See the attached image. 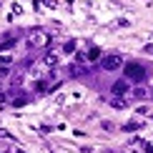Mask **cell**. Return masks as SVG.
Wrapping results in <instances>:
<instances>
[{
  "instance_id": "1",
  "label": "cell",
  "mask_w": 153,
  "mask_h": 153,
  "mask_svg": "<svg viewBox=\"0 0 153 153\" xmlns=\"http://www.w3.org/2000/svg\"><path fill=\"white\" fill-rule=\"evenodd\" d=\"M123 73H126V78H128V80H136V83H141L146 78V68L141 65V63H126Z\"/></svg>"
},
{
  "instance_id": "2",
  "label": "cell",
  "mask_w": 153,
  "mask_h": 153,
  "mask_svg": "<svg viewBox=\"0 0 153 153\" xmlns=\"http://www.w3.org/2000/svg\"><path fill=\"white\" fill-rule=\"evenodd\" d=\"M48 43H50V35L48 33H43V30H30L28 33V45L30 48H48Z\"/></svg>"
},
{
  "instance_id": "3",
  "label": "cell",
  "mask_w": 153,
  "mask_h": 153,
  "mask_svg": "<svg viewBox=\"0 0 153 153\" xmlns=\"http://www.w3.org/2000/svg\"><path fill=\"white\" fill-rule=\"evenodd\" d=\"M120 65H123V58H120V55H116V53L103 55V58H100V68H103V71H118Z\"/></svg>"
},
{
  "instance_id": "4",
  "label": "cell",
  "mask_w": 153,
  "mask_h": 153,
  "mask_svg": "<svg viewBox=\"0 0 153 153\" xmlns=\"http://www.w3.org/2000/svg\"><path fill=\"white\" fill-rule=\"evenodd\" d=\"M43 65H45V68H55V65H58V63H60V53H55V50H48V53L45 55H43Z\"/></svg>"
},
{
  "instance_id": "5",
  "label": "cell",
  "mask_w": 153,
  "mask_h": 153,
  "mask_svg": "<svg viewBox=\"0 0 153 153\" xmlns=\"http://www.w3.org/2000/svg\"><path fill=\"white\" fill-rule=\"evenodd\" d=\"M111 91H113V95H116V98H123V95L128 93V80H116Z\"/></svg>"
},
{
  "instance_id": "6",
  "label": "cell",
  "mask_w": 153,
  "mask_h": 153,
  "mask_svg": "<svg viewBox=\"0 0 153 153\" xmlns=\"http://www.w3.org/2000/svg\"><path fill=\"white\" fill-rule=\"evenodd\" d=\"M138 128H143V123H138V120H131V123H126V126H123V131H126V133H133V131H138Z\"/></svg>"
},
{
  "instance_id": "7",
  "label": "cell",
  "mask_w": 153,
  "mask_h": 153,
  "mask_svg": "<svg viewBox=\"0 0 153 153\" xmlns=\"http://www.w3.org/2000/svg\"><path fill=\"white\" fill-rule=\"evenodd\" d=\"M85 60H100V48H91L85 55Z\"/></svg>"
},
{
  "instance_id": "8",
  "label": "cell",
  "mask_w": 153,
  "mask_h": 153,
  "mask_svg": "<svg viewBox=\"0 0 153 153\" xmlns=\"http://www.w3.org/2000/svg\"><path fill=\"white\" fill-rule=\"evenodd\" d=\"M10 48H15V40H13V38H10V40H3V43H0V53H5V50H10Z\"/></svg>"
},
{
  "instance_id": "9",
  "label": "cell",
  "mask_w": 153,
  "mask_h": 153,
  "mask_svg": "<svg viewBox=\"0 0 153 153\" xmlns=\"http://www.w3.org/2000/svg\"><path fill=\"white\" fill-rule=\"evenodd\" d=\"M63 53H75V40H68L63 45Z\"/></svg>"
},
{
  "instance_id": "10",
  "label": "cell",
  "mask_w": 153,
  "mask_h": 153,
  "mask_svg": "<svg viewBox=\"0 0 153 153\" xmlns=\"http://www.w3.org/2000/svg\"><path fill=\"white\" fill-rule=\"evenodd\" d=\"M45 91H48L45 80H38V83H35V93H45Z\"/></svg>"
},
{
  "instance_id": "11",
  "label": "cell",
  "mask_w": 153,
  "mask_h": 153,
  "mask_svg": "<svg viewBox=\"0 0 153 153\" xmlns=\"http://www.w3.org/2000/svg\"><path fill=\"white\" fill-rule=\"evenodd\" d=\"M28 103V98H25V95H20V98H13V105L15 108H20V105H25Z\"/></svg>"
},
{
  "instance_id": "12",
  "label": "cell",
  "mask_w": 153,
  "mask_h": 153,
  "mask_svg": "<svg viewBox=\"0 0 153 153\" xmlns=\"http://www.w3.org/2000/svg\"><path fill=\"white\" fill-rule=\"evenodd\" d=\"M10 63H13V58H10L8 53H5V55H0V65H10Z\"/></svg>"
},
{
  "instance_id": "13",
  "label": "cell",
  "mask_w": 153,
  "mask_h": 153,
  "mask_svg": "<svg viewBox=\"0 0 153 153\" xmlns=\"http://www.w3.org/2000/svg\"><path fill=\"white\" fill-rule=\"evenodd\" d=\"M113 108H126V100L123 98H113Z\"/></svg>"
},
{
  "instance_id": "14",
  "label": "cell",
  "mask_w": 153,
  "mask_h": 153,
  "mask_svg": "<svg viewBox=\"0 0 153 153\" xmlns=\"http://www.w3.org/2000/svg\"><path fill=\"white\" fill-rule=\"evenodd\" d=\"M8 73H10V65H0V78H5Z\"/></svg>"
},
{
  "instance_id": "15",
  "label": "cell",
  "mask_w": 153,
  "mask_h": 153,
  "mask_svg": "<svg viewBox=\"0 0 153 153\" xmlns=\"http://www.w3.org/2000/svg\"><path fill=\"white\" fill-rule=\"evenodd\" d=\"M143 53H146V55H153V43H148V45H143Z\"/></svg>"
},
{
  "instance_id": "16",
  "label": "cell",
  "mask_w": 153,
  "mask_h": 153,
  "mask_svg": "<svg viewBox=\"0 0 153 153\" xmlns=\"http://www.w3.org/2000/svg\"><path fill=\"white\" fill-rule=\"evenodd\" d=\"M143 146V153H153V143H141Z\"/></svg>"
},
{
  "instance_id": "17",
  "label": "cell",
  "mask_w": 153,
  "mask_h": 153,
  "mask_svg": "<svg viewBox=\"0 0 153 153\" xmlns=\"http://www.w3.org/2000/svg\"><path fill=\"white\" fill-rule=\"evenodd\" d=\"M136 98H146V88H136Z\"/></svg>"
},
{
  "instance_id": "18",
  "label": "cell",
  "mask_w": 153,
  "mask_h": 153,
  "mask_svg": "<svg viewBox=\"0 0 153 153\" xmlns=\"http://www.w3.org/2000/svg\"><path fill=\"white\" fill-rule=\"evenodd\" d=\"M100 126H103L105 131H113V123H111V120H103V123H100Z\"/></svg>"
},
{
  "instance_id": "19",
  "label": "cell",
  "mask_w": 153,
  "mask_h": 153,
  "mask_svg": "<svg viewBox=\"0 0 153 153\" xmlns=\"http://www.w3.org/2000/svg\"><path fill=\"white\" fill-rule=\"evenodd\" d=\"M15 153H25V151H15Z\"/></svg>"
}]
</instances>
